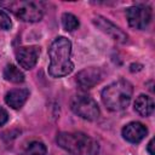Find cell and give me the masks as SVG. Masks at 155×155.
<instances>
[{"mask_svg": "<svg viewBox=\"0 0 155 155\" xmlns=\"http://www.w3.org/2000/svg\"><path fill=\"white\" fill-rule=\"evenodd\" d=\"M103 79V73L97 67H88L76 74V82L81 88L88 90L94 87Z\"/></svg>", "mask_w": 155, "mask_h": 155, "instance_id": "obj_9", "label": "cell"}, {"mask_svg": "<svg viewBox=\"0 0 155 155\" xmlns=\"http://www.w3.org/2000/svg\"><path fill=\"white\" fill-rule=\"evenodd\" d=\"M132 93V84L125 79H120L109 84L102 91V102L107 109L111 111H120L130 104Z\"/></svg>", "mask_w": 155, "mask_h": 155, "instance_id": "obj_3", "label": "cell"}, {"mask_svg": "<svg viewBox=\"0 0 155 155\" xmlns=\"http://www.w3.org/2000/svg\"><path fill=\"white\" fill-rule=\"evenodd\" d=\"M7 120H8V114H7V111H6L4 108L0 107V126L5 125V124L7 122Z\"/></svg>", "mask_w": 155, "mask_h": 155, "instance_id": "obj_17", "label": "cell"}, {"mask_svg": "<svg viewBox=\"0 0 155 155\" xmlns=\"http://www.w3.org/2000/svg\"><path fill=\"white\" fill-rule=\"evenodd\" d=\"M153 147H154V139H150V142L148 143V147H147V150L150 155H155V153L153 150Z\"/></svg>", "mask_w": 155, "mask_h": 155, "instance_id": "obj_18", "label": "cell"}, {"mask_svg": "<svg viewBox=\"0 0 155 155\" xmlns=\"http://www.w3.org/2000/svg\"><path fill=\"white\" fill-rule=\"evenodd\" d=\"M24 74L19 68H17L13 64H7L4 69V79L6 81L13 82V84H21L24 81Z\"/></svg>", "mask_w": 155, "mask_h": 155, "instance_id": "obj_13", "label": "cell"}, {"mask_svg": "<svg viewBox=\"0 0 155 155\" xmlns=\"http://www.w3.org/2000/svg\"><path fill=\"white\" fill-rule=\"evenodd\" d=\"M79 19L76 16H74L73 13H63L62 16V27L67 30V31H73L75 29H78L79 27Z\"/></svg>", "mask_w": 155, "mask_h": 155, "instance_id": "obj_14", "label": "cell"}, {"mask_svg": "<svg viewBox=\"0 0 155 155\" xmlns=\"http://www.w3.org/2000/svg\"><path fill=\"white\" fill-rule=\"evenodd\" d=\"M121 133H122V137L125 140L136 144V143L142 142L145 138V136L148 133V128L142 122L132 121L124 126Z\"/></svg>", "mask_w": 155, "mask_h": 155, "instance_id": "obj_10", "label": "cell"}, {"mask_svg": "<svg viewBox=\"0 0 155 155\" xmlns=\"http://www.w3.org/2000/svg\"><path fill=\"white\" fill-rule=\"evenodd\" d=\"M70 108L78 116L87 121L97 120L101 114L97 102L87 94H75L70 101Z\"/></svg>", "mask_w": 155, "mask_h": 155, "instance_id": "obj_5", "label": "cell"}, {"mask_svg": "<svg viewBox=\"0 0 155 155\" xmlns=\"http://www.w3.org/2000/svg\"><path fill=\"white\" fill-rule=\"evenodd\" d=\"M39 54H40V47H38V46H22L16 51V59L23 69L30 70L38 63Z\"/></svg>", "mask_w": 155, "mask_h": 155, "instance_id": "obj_8", "label": "cell"}, {"mask_svg": "<svg viewBox=\"0 0 155 155\" xmlns=\"http://www.w3.org/2000/svg\"><path fill=\"white\" fill-rule=\"evenodd\" d=\"M23 155H46V147L42 142H31L25 148Z\"/></svg>", "mask_w": 155, "mask_h": 155, "instance_id": "obj_15", "label": "cell"}, {"mask_svg": "<svg viewBox=\"0 0 155 155\" xmlns=\"http://www.w3.org/2000/svg\"><path fill=\"white\" fill-rule=\"evenodd\" d=\"M0 6L12 12L23 22H39L44 16V5L40 1L29 0H7L0 1Z\"/></svg>", "mask_w": 155, "mask_h": 155, "instance_id": "obj_4", "label": "cell"}, {"mask_svg": "<svg viewBox=\"0 0 155 155\" xmlns=\"http://www.w3.org/2000/svg\"><path fill=\"white\" fill-rule=\"evenodd\" d=\"M56 142L70 155H97L99 151L98 142L82 132H59Z\"/></svg>", "mask_w": 155, "mask_h": 155, "instance_id": "obj_2", "label": "cell"}, {"mask_svg": "<svg viewBox=\"0 0 155 155\" xmlns=\"http://www.w3.org/2000/svg\"><path fill=\"white\" fill-rule=\"evenodd\" d=\"M134 110L140 116H149L154 111V101L147 94H139L134 101Z\"/></svg>", "mask_w": 155, "mask_h": 155, "instance_id": "obj_12", "label": "cell"}, {"mask_svg": "<svg viewBox=\"0 0 155 155\" xmlns=\"http://www.w3.org/2000/svg\"><path fill=\"white\" fill-rule=\"evenodd\" d=\"M12 27V22L10 16L4 11L0 10V30H8Z\"/></svg>", "mask_w": 155, "mask_h": 155, "instance_id": "obj_16", "label": "cell"}, {"mask_svg": "<svg viewBox=\"0 0 155 155\" xmlns=\"http://www.w3.org/2000/svg\"><path fill=\"white\" fill-rule=\"evenodd\" d=\"M28 97H29V91L27 88H15L5 94V103L10 108L18 110L24 105Z\"/></svg>", "mask_w": 155, "mask_h": 155, "instance_id": "obj_11", "label": "cell"}, {"mask_svg": "<svg viewBox=\"0 0 155 155\" xmlns=\"http://www.w3.org/2000/svg\"><path fill=\"white\" fill-rule=\"evenodd\" d=\"M151 8L145 5H134L126 10L128 24L134 29H145L151 22Z\"/></svg>", "mask_w": 155, "mask_h": 155, "instance_id": "obj_6", "label": "cell"}, {"mask_svg": "<svg viewBox=\"0 0 155 155\" xmlns=\"http://www.w3.org/2000/svg\"><path fill=\"white\" fill-rule=\"evenodd\" d=\"M71 42L65 36L56 38L48 48V74L52 78H63L70 74L74 69V63L70 61Z\"/></svg>", "mask_w": 155, "mask_h": 155, "instance_id": "obj_1", "label": "cell"}, {"mask_svg": "<svg viewBox=\"0 0 155 155\" xmlns=\"http://www.w3.org/2000/svg\"><path fill=\"white\" fill-rule=\"evenodd\" d=\"M93 24L116 42L125 44L128 39V35L122 29H120L116 24H114L113 22H110L108 18H105L103 16H96L93 18Z\"/></svg>", "mask_w": 155, "mask_h": 155, "instance_id": "obj_7", "label": "cell"}]
</instances>
